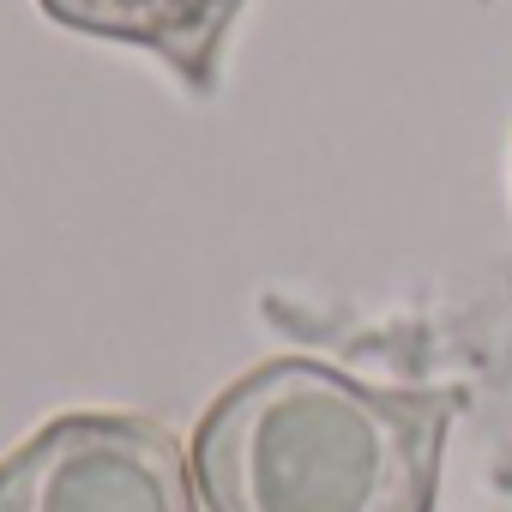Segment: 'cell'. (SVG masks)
<instances>
[{"label": "cell", "instance_id": "obj_2", "mask_svg": "<svg viewBox=\"0 0 512 512\" xmlns=\"http://www.w3.org/2000/svg\"><path fill=\"white\" fill-rule=\"evenodd\" d=\"M0 512H199V482L169 422L73 410L0 458Z\"/></svg>", "mask_w": 512, "mask_h": 512}, {"label": "cell", "instance_id": "obj_1", "mask_svg": "<svg viewBox=\"0 0 512 512\" xmlns=\"http://www.w3.org/2000/svg\"><path fill=\"white\" fill-rule=\"evenodd\" d=\"M452 398L272 356L193 428L205 512H434Z\"/></svg>", "mask_w": 512, "mask_h": 512}, {"label": "cell", "instance_id": "obj_3", "mask_svg": "<svg viewBox=\"0 0 512 512\" xmlns=\"http://www.w3.org/2000/svg\"><path fill=\"white\" fill-rule=\"evenodd\" d=\"M37 7L61 31L121 43V49H145L193 97H211L217 73H223L229 25L247 0H37Z\"/></svg>", "mask_w": 512, "mask_h": 512}]
</instances>
